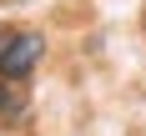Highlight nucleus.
I'll return each instance as SVG.
<instances>
[{
	"mask_svg": "<svg viewBox=\"0 0 146 136\" xmlns=\"http://www.w3.org/2000/svg\"><path fill=\"white\" fill-rule=\"evenodd\" d=\"M20 116H25V91L15 81H5L0 86V121H20Z\"/></svg>",
	"mask_w": 146,
	"mask_h": 136,
	"instance_id": "nucleus-2",
	"label": "nucleus"
},
{
	"mask_svg": "<svg viewBox=\"0 0 146 136\" xmlns=\"http://www.w3.org/2000/svg\"><path fill=\"white\" fill-rule=\"evenodd\" d=\"M0 35H5V30H0Z\"/></svg>",
	"mask_w": 146,
	"mask_h": 136,
	"instance_id": "nucleus-3",
	"label": "nucleus"
},
{
	"mask_svg": "<svg viewBox=\"0 0 146 136\" xmlns=\"http://www.w3.org/2000/svg\"><path fill=\"white\" fill-rule=\"evenodd\" d=\"M45 56V35L40 30H10L0 35V81H25Z\"/></svg>",
	"mask_w": 146,
	"mask_h": 136,
	"instance_id": "nucleus-1",
	"label": "nucleus"
}]
</instances>
